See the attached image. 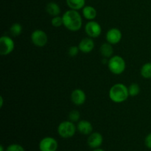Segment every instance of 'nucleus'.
I'll return each mask as SVG.
<instances>
[{"mask_svg": "<svg viewBox=\"0 0 151 151\" xmlns=\"http://www.w3.org/2000/svg\"><path fill=\"white\" fill-rule=\"evenodd\" d=\"M128 92L129 96L131 97H135L137 96L140 92V87L137 83H132L128 87Z\"/></svg>", "mask_w": 151, "mask_h": 151, "instance_id": "20", "label": "nucleus"}, {"mask_svg": "<svg viewBox=\"0 0 151 151\" xmlns=\"http://www.w3.org/2000/svg\"><path fill=\"white\" fill-rule=\"evenodd\" d=\"M0 151H4V148L3 145H0Z\"/></svg>", "mask_w": 151, "mask_h": 151, "instance_id": "29", "label": "nucleus"}, {"mask_svg": "<svg viewBox=\"0 0 151 151\" xmlns=\"http://www.w3.org/2000/svg\"><path fill=\"white\" fill-rule=\"evenodd\" d=\"M79 52L81 51H80L78 46V47H77V46H72V47H69V50H68V55H69L70 57H75V56L79 53Z\"/></svg>", "mask_w": 151, "mask_h": 151, "instance_id": "23", "label": "nucleus"}, {"mask_svg": "<svg viewBox=\"0 0 151 151\" xmlns=\"http://www.w3.org/2000/svg\"><path fill=\"white\" fill-rule=\"evenodd\" d=\"M102 63H103V64H108V63H109V60H108L107 58H103V59L102 60Z\"/></svg>", "mask_w": 151, "mask_h": 151, "instance_id": "26", "label": "nucleus"}, {"mask_svg": "<svg viewBox=\"0 0 151 151\" xmlns=\"http://www.w3.org/2000/svg\"><path fill=\"white\" fill-rule=\"evenodd\" d=\"M51 24L53 27H59L63 25V18L60 17V16H57L52 17L51 20Z\"/></svg>", "mask_w": 151, "mask_h": 151, "instance_id": "22", "label": "nucleus"}, {"mask_svg": "<svg viewBox=\"0 0 151 151\" xmlns=\"http://www.w3.org/2000/svg\"><path fill=\"white\" fill-rule=\"evenodd\" d=\"M46 11L50 16H57L60 13V7L58 4L54 1H50L46 6Z\"/></svg>", "mask_w": 151, "mask_h": 151, "instance_id": "15", "label": "nucleus"}, {"mask_svg": "<svg viewBox=\"0 0 151 151\" xmlns=\"http://www.w3.org/2000/svg\"><path fill=\"white\" fill-rule=\"evenodd\" d=\"M109 98L115 103H122L129 97L128 87L122 83L114 84L109 90Z\"/></svg>", "mask_w": 151, "mask_h": 151, "instance_id": "2", "label": "nucleus"}, {"mask_svg": "<svg viewBox=\"0 0 151 151\" xmlns=\"http://www.w3.org/2000/svg\"><path fill=\"white\" fill-rule=\"evenodd\" d=\"M6 151H24V149L20 145L12 144L7 147Z\"/></svg>", "mask_w": 151, "mask_h": 151, "instance_id": "24", "label": "nucleus"}, {"mask_svg": "<svg viewBox=\"0 0 151 151\" xmlns=\"http://www.w3.org/2000/svg\"><path fill=\"white\" fill-rule=\"evenodd\" d=\"M66 1L68 7L72 10H79L86 6V0H66Z\"/></svg>", "mask_w": 151, "mask_h": 151, "instance_id": "17", "label": "nucleus"}, {"mask_svg": "<svg viewBox=\"0 0 151 151\" xmlns=\"http://www.w3.org/2000/svg\"><path fill=\"white\" fill-rule=\"evenodd\" d=\"M122 32L118 28L116 27L111 28L110 29H109V31H108L106 35L107 42L112 44V45L116 44L120 42L121 39H122Z\"/></svg>", "mask_w": 151, "mask_h": 151, "instance_id": "9", "label": "nucleus"}, {"mask_svg": "<svg viewBox=\"0 0 151 151\" xmlns=\"http://www.w3.org/2000/svg\"><path fill=\"white\" fill-rule=\"evenodd\" d=\"M23 28L19 23H14L10 27V32L13 36H19L22 34Z\"/></svg>", "mask_w": 151, "mask_h": 151, "instance_id": "19", "label": "nucleus"}, {"mask_svg": "<svg viewBox=\"0 0 151 151\" xmlns=\"http://www.w3.org/2000/svg\"><path fill=\"white\" fill-rule=\"evenodd\" d=\"M81 117V114L78 111L73 110L69 112V120L72 121L73 122H78Z\"/></svg>", "mask_w": 151, "mask_h": 151, "instance_id": "21", "label": "nucleus"}, {"mask_svg": "<svg viewBox=\"0 0 151 151\" xmlns=\"http://www.w3.org/2000/svg\"><path fill=\"white\" fill-rule=\"evenodd\" d=\"M77 129L83 135H90L93 131V126L90 122L87 120H81L78 122Z\"/></svg>", "mask_w": 151, "mask_h": 151, "instance_id": "13", "label": "nucleus"}, {"mask_svg": "<svg viewBox=\"0 0 151 151\" xmlns=\"http://www.w3.org/2000/svg\"><path fill=\"white\" fill-rule=\"evenodd\" d=\"M83 16L88 21H92L97 17V10L94 7L91 5H86L82 9Z\"/></svg>", "mask_w": 151, "mask_h": 151, "instance_id": "14", "label": "nucleus"}, {"mask_svg": "<svg viewBox=\"0 0 151 151\" xmlns=\"http://www.w3.org/2000/svg\"><path fill=\"white\" fill-rule=\"evenodd\" d=\"M58 147V142L52 137H44L39 143V149L41 151H56Z\"/></svg>", "mask_w": 151, "mask_h": 151, "instance_id": "8", "label": "nucleus"}, {"mask_svg": "<svg viewBox=\"0 0 151 151\" xmlns=\"http://www.w3.org/2000/svg\"><path fill=\"white\" fill-rule=\"evenodd\" d=\"M100 52L103 58H110L112 57L114 53V49L112 44H109V42L104 43L101 45L100 48Z\"/></svg>", "mask_w": 151, "mask_h": 151, "instance_id": "16", "label": "nucleus"}, {"mask_svg": "<svg viewBox=\"0 0 151 151\" xmlns=\"http://www.w3.org/2000/svg\"><path fill=\"white\" fill-rule=\"evenodd\" d=\"M93 151H105L104 150H103V149L100 148V147H98V148H95L94 149V150Z\"/></svg>", "mask_w": 151, "mask_h": 151, "instance_id": "28", "label": "nucleus"}, {"mask_svg": "<svg viewBox=\"0 0 151 151\" xmlns=\"http://www.w3.org/2000/svg\"><path fill=\"white\" fill-rule=\"evenodd\" d=\"M77 127L73 122L70 120L63 121L58 127V133L62 138L69 139L73 137L76 132Z\"/></svg>", "mask_w": 151, "mask_h": 151, "instance_id": "4", "label": "nucleus"}, {"mask_svg": "<svg viewBox=\"0 0 151 151\" xmlns=\"http://www.w3.org/2000/svg\"><path fill=\"white\" fill-rule=\"evenodd\" d=\"M62 18H63V26L72 32L80 30L82 27V16L78 10H72V9L66 10L63 14Z\"/></svg>", "mask_w": 151, "mask_h": 151, "instance_id": "1", "label": "nucleus"}, {"mask_svg": "<svg viewBox=\"0 0 151 151\" xmlns=\"http://www.w3.org/2000/svg\"><path fill=\"white\" fill-rule=\"evenodd\" d=\"M78 47H79L80 51L82 52L83 53H86V54L90 53L94 48V41L90 37L84 38L80 41Z\"/></svg>", "mask_w": 151, "mask_h": 151, "instance_id": "12", "label": "nucleus"}, {"mask_svg": "<svg viewBox=\"0 0 151 151\" xmlns=\"http://www.w3.org/2000/svg\"><path fill=\"white\" fill-rule=\"evenodd\" d=\"M145 145L148 148L151 149V133L146 137L145 140Z\"/></svg>", "mask_w": 151, "mask_h": 151, "instance_id": "25", "label": "nucleus"}, {"mask_svg": "<svg viewBox=\"0 0 151 151\" xmlns=\"http://www.w3.org/2000/svg\"><path fill=\"white\" fill-rule=\"evenodd\" d=\"M103 138L101 134L98 132H92L88 136L87 143L88 145L91 148H98L103 144Z\"/></svg>", "mask_w": 151, "mask_h": 151, "instance_id": "11", "label": "nucleus"}, {"mask_svg": "<svg viewBox=\"0 0 151 151\" xmlns=\"http://www.w3.org/2000/svg\"><path fill=\"white\" fill-rule=\"evenodd\" d=\"M3 104H4V99L2 97H0V108H2Z\"/></svg>", "mask_w": 151, "mask_h": 151, "instance_id": "27", "label": "nucleus"}, {"mask_svg": "<svg viewBox=\"0 0 151 151\" xmlns=\"http://www.w3.org/2000/svg\"><path fill=\"white\" fill-rule=\"evenodd\" d=\"M108 67L109 71L114 75H119L123 73L125 70L126 63L123 58L119 55H114L109 58Z\"/></svg>", "mask_w": 151, "mask_h": 151, "instance_id": "3", "label": "nucleus"}, {"mask_svg": "<svg viewBox=\"0 0 151 151\" xmlns=\"http://www.w3.org/2000/svg\"><path fill=\"white\" fill-rule=\"evenodd\" d=\"M31 41L37 47H44L48 42V36L44 31L35 29L31 34Z\"/></svg>", "mask_w": 151, "mask_h": 151, "instance_id": "5", "label": "nucleus"}, {"mask_svg": "<svg viewBox=\"0 0 151 151\" xmlns=\"http://www.w3.org/2000/svg\"><path fill=\"white\" fill-rule=\"evenodd\" d=\"M85 32L88 37L91 38H97L102 32V27L98 22L89 21L85 25Z\"/></svg>", "mask_w": 151, "mask_h": 151, "instance_id": "7", "label": "nucleus"}, {"mask_svg": "<svg viewBox=\"0 0 151 151\" xmlns=\"http://www.w3.org/2000/svg\"><path fill=\"white\" fill-rule=\"evenodd\" d=\"M15 43L10 36L2 35L0 38V54L1 55H7L13 51Z\"/></svg>", "mask_w": 151, "mask_h": 151, "instance_id": "6", "label": "nucleus"}, {"mask_svg": "<svg viewBox=\"0 0 151 151\" xmlns=\"http://www.w3.org/2000/svg\"><path fill=\"white\" fill-rule=\"evenodd\" d=\"M140 73H141V75L144 78H146V79L151 78V62L145 63L142 66Z\"/></svg>", "mask_w": 151, "mask_h": 151, "instance_id": "18", "label": "nucleus"}, {"mask_svg": "<svg viewBox=\"0 0 151 151\" xmlns=\"http://www.w3.org/2000/svg\"><path fill=\"white\" fill-rule=\"evenodd\" d=\"M86 95L84 91L81 88H76L71 94V100L76 106H82L86 102Z\"/></svg>", "mask_w": 151, "mask_h": 151, "instance_id": "10", "label": "nucleus"}]
</instances>
